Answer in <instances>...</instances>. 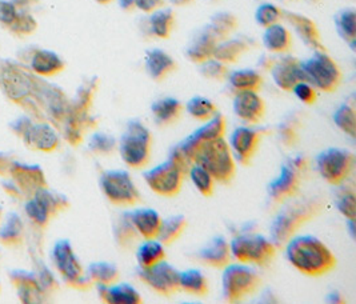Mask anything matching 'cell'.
<instances>
[{
  "label": "cell",
  "instance_id": "1",
  "mask_svg": "<svg viewBox=\"0 0 356 304\" xmlns=\"http://www.w3.org/2000/svg\"><path fill=\"white\" fill-rule=\"evenodd\" d=\"M322 195H311L300 199H290L283 203L270 224V239L276 247H283L308 222L321 215L325 208Z\"/></svg>",
  "mask_w": 356,
  "mask_h": 304
},
{
  "label": "cell",
  "instance_id": "2",
  "mask_svg": "<svg viewBox=\"0 0 356 304\" xmlns=\"http://www.w3.org/2000/svg\"><path fill=\"white\" fill-rule=\"evenodd\" d=\"M284 247L290 264L306 276L318 278L337 267L334 253L314 235H293Z\"/></svg>",
  "mask_w": 356,
  "mask_h": 304
},
{
  "label": "cell",
  "instance_id": "3",
  "mask_svg": "<svg viewBox=\"0 0 356 304\" xmlns=\"http://www.w3.org/2000/svg\"><path fill=\"white\" fill-rule=\"evenodd\" d=\"M191 166L193 163L187 159L177 144L170 150L167 160L145 171L143 177L151 191L164 198H172L181 190Z\"/></svg>",
  "mask_w": 356,
  "mask_h": 304
},
{
  "label": "cell",
  "instance_id": "4",
  "mask_svg": "<svg viewBox=\"0 0 356 304\" xmlns=\"http://www.w3.org/2000/svg\"><path fill=\"white\" fill-rule=\"evenodd\" d=\"M193 161L206 168L215 182L220 184L229 183L236 174V161L225 138L197 142Z\"/></svg>",
  "mask_w": 356,
  "mask_h": 304
},
{
  "label": "cell",
  "instance_id": "5",
  "mask_svg": "<svg viewBox=\"0 0 356 304\" xmlns=\"http://www.w3.org/2000/svg\"><path fill=\"white\" fill-rule=\"evenodd\" d=\"M152 148V135L143 122L132 119L120 135L118 142V150L123 161L132 170L145 168Z\"/></svg>",
  "mask_w": 356,
  "mask_h": 304
},
{
  "label": "cell",
  "instance_id": "6",
  "mask_svg": "<svg viewBox=\"0 0 356 304\" xmlns=\"http://www.w3.org/2000/svg\"><path fill=\"white\" fill-rule=\"evenodd\" d=\"M309 163L305 155H293L286 160L280 171L267 186L268 200L274 205H283L298 195L300 186L307 176Z\"/></svg>",
  "mask_w": 356,
  "mask_h": 304
},
{
  "label": "cell",
  "instance_id": "7",
  "mask_svg": "<svg viewBox=\"0 0 356 304\" xmlns=\"http://www.w3.org/2000/svg\"><path fill=\"white\" fill-rule=\"evenodd\" d=\"M274 241L255 232L238 234L229 241L231 256L243 264H254L258 267H267L276 255Z\"/></svg>",
  "mask_w": 356,
  "mask_h": 304
},
{
  "label": "cell",
  "instance_id": "8",
  "mask_svg": "<svg viewBox=\"0 0 356 304\" xmlns=\"http://www.w3.org/2000/svg\"><path fill=\"white\" fill-rule=\"evenodd\" d=\"M259 273L250 264H228L222 275V296L226 303L242 302L260 287Z\"/></svg>",
  "mask_w": 356,
  "mask_h": 304
},
{
  "label": "cell",
  "instance_id": "9",
  "mask_svg": "<svg viewBox=\"0 0 356 304\" xmlns=\"http://www.w3.org/2000/svg\"><path fill=\"white\" fill-rule=\"evenodd\" d=\"M305 80L323 93H334L341 81V71L338 63L325 52L314 51L307 61L300 62Z\"/></svg>",
  "mask_w": 356,
  "mask_h": 304
},
{
  "label": "cell",
  "instance_id": "10",
  "mask_svg": "<svg viewBox=\"0 0 356 304\" xmlns=\"http://www.w3.org/2000/svg\"><path fill=\"white\" fill-rule=\"evenodd\" d=\"M99 184L108 202L119 207H131L142 202V193L136 187L132 176L126 170L104 171Z\"/></svg>",
  "mask_w": 356,
  "mask_h": 304
},
{
  "label": "cell",
  "instance_id": "11",
  "mask_svg": "<svg viewBox=\"0 0 356 304\" xmlns=\"http://www.w3.org/2000/svg\"><path fill=\"white\" fill-rule=\"evenodd\" d=\"M354 154L346 148L330 147L318 154L315 166L319 175L332 186H341L354 168Z\"/></svg>",
  "mask_w": 356,
  "mask_h": 304
},
{
  "label": "cell",
  "instance_id": "12",
  "mask_svg": "<svg viewBox=\"0 0 356 304\" xmlns=\"http://www.w3.org/2000/svg\"><path fill=\"white\" fill-rule=\"evenodd\" d=\"M52 260L65 283L78 289H87L92 282L87 278L70 240H58L52 248Z\"/></svg>",
  "mask_w": 356,
  "mask_h": 304
},
{
  "label": "cell",
  "instance_id": "13",
  "mask_svg": "<svg viewBox=\"0 0 356 304\" xmlns=\"http://www.w3.org/2000/svg\"><path fill=\"white\" fill-rule=\"evenodd\" d=\"M136 273L143 285H146L147 287L151 288L164 298H170L180 291V272L172 264L165 262V259L148 269H138Z\"/></svg>",
  "mask_w": 356,
  "mask_h": 304
},
{
  "label": "cell",
  "instance_id": "14",
  "mask_svg": "<svg viewBox=\"0 0 356 304\" xmlns=\"http://www.w3.org/2000/svg\"><path fill=\"white\" fill-rule=\"evenodd\" d=\"M68 206L70 202L65 195L42 187L33 193V199L26 203V212L33 223L44 227L54 215L59 214Z\"/></svg>",
  "mask_w": 356,
  "mask_h": 304
},
{
  "label": "cell",
  "instance_id": "15",
  "mask_svg": "<svg viewBox=\"0 0 356 304\" xmlns=\"http://www.w3.org/2000/svg\"><path fill=\"white\" fill-rule=\"evenodd\" d=\"M270 131L263 127L235 128L229 136V148L235 161L248 166L258 151L261 139Z\"/></svg>",
  "mask_w": 356,
  "mask_h": 304
},
{
  "label": "cell",
  "instance_id": "16",
  "mask_svg": "<svg viewBox=\"0 0 356 304\" xmlns=\"http://www.w3.org/2000/svg\"><path fill=\"white\" fill-rule=\"evenodd\" d=\"M232 110L247 125L257 126L264 118L266 103L258 91H236L232 100Z\"/></svg>",
  "mask_w": 356,
  "mask_h": 304
},
{
  "label": "cell",
  "instance_id": "17",
  "mask_svg": "<svg viewBox=\"0 0 356 304\" xmlns=\"http://www.w3.org/2000/svg\"><path fill=\"white\" fill-rule=\"evenodd\" d=\"M231 257L229 243L225 237L212 238L195 254V260L197 263L215 270H223L229 264Z\"/></svg>",
  "mask_w": 356,
  "mask_h": 304
},
{
  "label": "cell",
  "instance_id": "18",
  "mask_svg": "<svg viewBox=\"0 0 356 304\" xmlns=\"http://www.w3.org/2000/svg\"><path fill=\"white\" fill-rule=\"evenodd\" d=\"M270 71L276 86L287 93H291L293 86L298 81L305 80L300 62L292 55L283 54V56L279 61H275Z\"/></svg>",
  "mask_w": 356,
  "mask_h": 304
},
{
  "label": "cell",
  "instance_id": "19",
  "mask_svg": "<svg viewBox=\"0 0 356 304\" xmlns=\"http://www.w3.org/2000/svg\"><path fill=\"white\" fill-rule=\"evenodd\" d=\"M283 19L291 26L293 31L296 32V35L299 36V39L307 47L314 51H323L321 32L318 30L314 20H311L307 16L298 14V13H291V11H284Z\"/></svg>",
  "mask_w": 356,
  "mask_h": 304
},
{
  "label": "cell",
  "instance_id": "20",
  "mask_svg": "<svg viewBox=\"0 0 356 304\" xmlns=\"http://www.w3.org/2000/svg\"><path fill=\"white\" fill-rule=\"evenodd\" d=\"M218 43L219 40L206 24L203 29H200L195 33L194 38L190 40L188 46L186 47L184 55L193 63H203L213 56V51L218 46Z\"/></svg>",
  "mask_w": 356,
  "mask_h": 304
},
{
  "label": "cell",
  "instance_id": "21",
  "mask_svg": "<svg viewBox=\"0 0 356 304\" xmlns=\"http://www.w3.org/2000/svg\"><path fill=\"white\" fill-rule=\"evenodd\" d=\"M145 67L147 74L154 81H163L167 79L174 71H177L178 64L175 59L161 48L148 49L145 56Z\"/></svg>",
  "mask_w": 356,
  "mask_h": 304
},
{
  "label": "cell",
  "instance_id": "22",
  "mask_svg": "<svg viewBox=\"0 0 356 304\" xmlns=\"http://www.w3.org/2000/svg\"><path fill=\"white\" fill-rule=\"evenodd\" d=\"M97 294L102 302L107 304H142L143 298L130 283H113L108 286L97 285Z\"/></svg>",
  "mask_w": 356,
  "mask_h": 304
},
{
  "label": "cell",
  "instance_id": "23",
  "mask_svg": "<svg viewBox=\"0 0 356 304\" xmlns=\"http://www.w3.org/2000/svg\"><path fill=\"white\" fill-rule=\"evenodd\" d=\"M22 138L26 141L33 150L49 152L58 148L59 145V136L54 127L49 125H31L27 128V131L22 135Z\"/></svg>",
  "mask_w": 356,
  "mask_h": 304
},
{
  "label": "cell",
  "instance_id": "24",
  "mask_svg": "<svg viewBox=\"0 0 356 304\" xmlns=\"http://www.w3.org/2000/svg\"><path fill=\"white\" fill-rule=\"evenodd\" d=\"M184 110L183 103L175 97H162L151 104V113L158 127H170L175 125Z\"/></svg>",
  "mask_w": 356,
  "mask_h": 304
},
{
  "label": "cell",
  "instance_id": "25",
  "mask_svg": "<svg viewBox=\"0 0 356 304\" xmlns=\"http://www.w3.org/2000/svg\"><path fill=\"white\" fill-rule=\"evenodd\" d=\"M130 214L131 221L139 237L143 239H156L162 224V218L156 209L138 208L130 211Z\"/></svg>",
  "mask_w": 356,
  "mask_h": 304
},
{
  "label": "cell",
  "instance_id": "26",
  "mask_svg": "<svg viewBox=\"0 0 356 304\" xmlns=\"http://www.w3.org/2000/svg\"><path fill=\"white\" fill-rule=\"evenodd\" d=\"M263 45L270 54H287L292 47L291 32L280 23L268 26L263 33Z\"/></svg>",
  "mask_w": 356,
  "mask_h": 304
},
{
  "label": "cell",
  "instance_id": "27",
  "mask_svg": "<svg viewBox=\"0 0 356 304\" xmlns=\"http://www.w3.org/2000/svg\"><path fill=\"white\" fill-rule=\"evenodd\" d=\"M113 240L120 250H130L139 239V234L131 221L130 211L118 215L113 225Z\"/></svg>",
  "mask_w": 356,
  "mask_h": 304
},
{
  "label": "cell",
  "instance_id": "28",
  "mask_svg": "<svg viewBox=\"0 0 356 304\" xmlns=\"http://www.w3.org/2000/svg\"><path fill=\"white\" fill-rule=\"evenodd\" d=\"M250 49V43L243 38H232L218 43L213 51V56L216 61L222 63L235 64L241 61V58Z\"/></svg>",
  "mask_w": 356,
  "mask_h": 304
},
{
  "label": "cell",
  "instance_id": "29",
  "mask_svg": "<svg viewBox=\"0 0 356 304\" xmlns=\"http://www.w3.org/2000/svg\"><path fill=\"white\" fill-rule=\"evenodd\" d=\"M177 22L175 13L171 8H158L149 14L148 27L149 31L159 39H168L174 31Z\"/></svg>",
  "mask_w": 356,
  "mask_h": 304
},
{
  "label": "cell",
  "instance_id": "30",
  "mask_svg": "<svg viewBox=\"0 0 356 304\" xmlns=\"http://www.w3.org/2000/svg\"><path fill=\"white\" fill-rule=\"evenodd\" d=\"M179 287L181 291L196 298H204L210 289L207 278L197 269H190V270L180 272Z\"/></svg>",
  "mask_w": 356,
  "mask_h": 304
},
{
  "label": "cell",
  "instance_id": "31",
  "mask_svg": "<svg viewBox=\"0 0 356 304\" xmlns=\"http://www.w3.org/2000/svg\"><path fill=\"white\" fill-rule=\"evenodd\" d=\"M135 256L139 269H148L165 259V250L159 240L146 239L138 246Z\"/></svg>",
  "mask_w": 356,
  "mask_h": 304
},
{
  "label": "cell",
  "instance_id": "32",
  "mask_svg": "<svg viewBox=\"0 0 356 304\" xmlns=\"http://www.w3.org/2000/svg\"><path fill=\"white\" fill-rule=\"evenodd\" d=\"M227 122L223 113L218 112L211 119L206 120V123L202 127L195 129L190 135L196 142H209L213 139L225 138L226 135Z\"/></svg>",
  "mask_w": 356,
  "mask_h": 304
},
{
  "label": "cell",
  "instance_id": "33",
  "mask_svg": "<svg viewBox=\"0 0 356 304\" xmlns=\"http://www.w3.org/2000/svg\"><path fill=\"white\" fill-rule=\"evenodd\" d=\"M211 32L216 36L219 42L228 39L239 27V19L232 13L220 11L210 17V23L207 24Z\"/></svg>",
  "mask_w": 356,
  "mask_h": 304
},
{
  "label": "cell",
  "instance_id": "34",
  "mask_svg": "<svg viewBox=\"0 0 356 304\" xmlns=\"http://www.w3.org/2000/svg\"><path fill=\"white\" fill-rule=\"evenodd\" d=\"M86 275L92 282V285L108 286V285H113L119 280L120 271L113 263L95 262L87 267Z\"/></svg>",
  "mask_w": 356,
  "mask_h": 304
},
{
  "label": "cell",
  "instance_id": "35",
  "mask_svg": "<svg viewBox=\"0 0 356 304\" xmlns=\"http://www.w3.org/2000/svg\"><path fill=\"white\" fill-rule=\"evenodd\" d=\"M187 224L188 222L184 215H172L162 219L156 239L159 240L164 247L171 246L174 241H177L181 237V234L187 228Z\"/></svg>",
  "mask_w": 356,
  "mask_h": 304
},
{
  "label": "cell",
  "instance_id": "36",
  "mask_svg": "<svg viewBox=\"0 0 356 304\" xmlns=\"http://www.w3.org/2000/svg\"><path fill=\"white\" fill-rule=\"evenodd\" d=\"M228 81L236 91H258L263 84V78L255 70L242 68L231 72Z\"/></svg>",
  "mask_w": 356,
  "mask_h": 304
},
{
  "label": "cell",
  "instance_id": "37",
  "mask_svg": "<svg viewBox=\"0 0 356 304\" xmlns=\"http://www.w3.org/2000/svg\"><path fill=\"white\" fill-rule=\"evenodd\" d=\"M17 168L10 167L15 170V179L20 182V186L33 193L38 191L42 187H46L44 174L39 166H20L17 164Z\"/></svg>",
  "mask_w": 356,
  "mask_h": 304
},
{
  "label": "cell",
  "instance_id": "38",
  "mask_svg": "<svg viewBox=\"0 0 356 304\" xmlns=\"http://www.w3.org/2000/svg\"><path fill=\"white\" fill-rule=\"evenodd\" d=\"M33 71L40 75H55L60 72L65 68L63 61L52 51H39L33 55Z\"/></svg>",
  "mask_w": 356,
  "mask_h": 304
},
{
  "label": "cell",
  "instance_id": "39",
  "mask_svg": "<svg viewBox=\"0 0 356 304\" xmlns=\"http://www.w3.org/2000/svg\"><path fill=\"white\" fill-rule=\"evenodd\" d=\"M335 26L340 38L350 46L355 48L356 13L354 8H344L335 15Z\"/></svg>",
  "mask_w": 356,
  "mask_h": 304
},
{
  "label": "cell",
  "instance_id": "40",
  "mask_svg": "<svg viewBox=\"0 0 356 304\" xmlns=\"http://www.w3.org/2000/svg\"><path fill=\"white\" fill-rule=\"evenodd\" d=\"M186 111L191 118H194L196 120H200V122L209 120L215 113L219 112L216 104L212 100H210L209 97L200 95L193 96L187 102Z\"/></svg>",
  "mask_w": 356,
  "mask_h": 304
},
{
  "label": "cell",
  "instance_id": "41",
  "mask_svg": "<svg viewBox=\"0 0 356 304\" xmlns=\"http://www.w3.org/2000/svg\"><path fill=\"white\" fill-rule=\"evenodd\" d=\"M332 120L340 131H343L350 138L355 139L356 136V112L351 104H340L332 113Z\"/></svg>",
  "mask_w": 356,
  "mask_h": 304
},
{
  "label": "cell",
  "instance_id": "42",
  "mask_svg": "<svg viewBox=\"0 0 356 304\" xmlns=\"http://www.w3.org/2000/svg\"><path fill=\"white\" fill-rule=\"evenodd\" d=\"M188 177L191 179L195 189L202 193L203 196H211L215 190V179L212 177L210 173L203 168L202 166L194 163L188 170Z\"/></svg>",
  "mask_w": 356,
  "mask_h": 304
},
{
  "label": "cell",
  "instance_id": "43",
  "mask_svg": "<svg viewBox=\"0 0 356 304\" xmlns=\"http://www.w3.org/2000/svg\"><path fill=\"white\" fill-rule=\"evenodd\" d=\"M299 126L300 123L295 118H287L283 120L276 128L277 142L287 148L293 147L299 141Z\"/></svg>",
  "mask_w": 356,
  "mask_h": 304
},
{
  "label": "cell",
  "instance_id": "44",
  "mask_svg": "<svg viewBox=\"0 0 356 304\" xmlns=\"http://www.w3.org/2000/svg\"><path fill=\"white\" fill-rule=\"evenodd\" d=\"M23 224L17 214L8 215L6 223L0 227V240L7 246L17 244L22 240Z\"/></svg>",
  "mask_w": 356,
  "mask_h": 304
},
{
  "label": "cell",
  "instance_id": "45",
  "mask_svg": "<svg viewBox=\"0 0 356 304\" xmlns=\"http://www.w3.org/2000/svg\"><path fill=\"white\" fill-rule=\"evenodd\" d=\"M88 148L97 155L108 157L118 148V141L113 138V135H108L106 132H97L91 136L88 142Z\"/></svg>",
  "mask_w": 356,
  "mask_h": 304
},
{
  "label": "cell",
  "instance_id": "46",
  "mask_svg": "<svg viewBox=\"0 0 356 304\" xmlns=\"http://www.w3.org/2000/svg\"><path fill=\"white\" fill-rule=\"evenodd\" d=\"M283 10H280L273 3H263L255 11V20L260 27L266 29L268 26L280 23V20L283 19Z\"/></svg>",
  "mask_w": 356,
  "mask_h": 304
},
{
  "label": "cell",
  "instance_id": "47",
  "mask_svg": "<svg viewBox=\"0 0 356 304\" xmlns=\"http://www.w3.org/2000/svg\"><path fill=\"white\" fill-rule=\"evenodd\" d=\"M335 205L347 221H355L356 196L354 189L346 187V190H341L335 199Z\"/></svg>",
  "mask_w": 356,
  "mask_h": 304
},
{
  "label": "cell",
  "instance_id": "48",
  "mask_svg": "<svg viewBox=\"0 0 356 304\" xmlns=\"http://www.w3.org/2000/svg\"><path fill=\"white\" fill-rule=\"evenodd\" d=\"M199 72L203 78L210 80H223L228 77V65L219 61H216L215 58H211L209 61L199 64Z\"/></svg>",
  "mask_w": 356,
  "mask_h": 304
},
{
  "label": "cell",
  "instance_id": "49",
  "mask_svg": "<svg viewBox=\"0 0 356 304\" xmlns=\"http://www.w3.org/2000/svg\"><path fill=\"white\" fill-rule=\"evenodd\" d=\"M4 88L8 93V96L17 99L27 94L29 83L23 75H8L4 79Z\"/></svg>",
  "mask_w": 356,
  "mask_h": 304
},
{
  "label": "cell",
  "instance_id": "50",
  "mask_svg": "<svg viewBox=\"0 0 356 304\" xmlns=\"http://www.w3.org/2000/svg\"><path fill=\"white\" fill-rule=\"evenodd\" d=\"M291 93L293 95L296 96L302 103H305V104H307V106L314 104V103L316 102V97H318L315 87H314L312 84H309L308 81H305V80L298 81V83L293 86Z\"/></svg>",
  "mask_w": 356,
  "mask_h": 304
},
{
  "label": "cell",
  "instance_id": "51",
  "mask_svg": "<svg viewBox=\"0 0 356 304\" xmlns=\"http://www.w3.org/2000/svg\"><path fill=\"white\" fill-rule=\"evenodd\" d=\"M17 11L10 1H0V22L11 24L15 22Z\"/></svg>",
  "mask_w": 356,
  "mask_h": 304
},
{
  "label": "cell",
  "instance_id": "52",
  "mask_svg": "<svg viewBox=\"0 0 356 304\" xmlns=\"http://www.w3.org/2000/svg\"><path fill=\"white\" fill-rule=\"evenodd\" d=\"M164 0H135V7L146 14H151L155 10L161 8Z\"/></svg>",
  "mask_w": 356,
  "mask_h": 304
},
{
  "label": "cell",
  "instance_id": "53",
  "mask_svg": "<svg viewBox=\"0 0 356 304\" xmlns=\"http://www.w3.org/2000/svg\"><path fill=\"white\" fill-rule=\"evenodd\" d=\"M275 63V61L273 58H270L268 55H264L259 59V67L261 70H266V71H270L273 68V65Z\"/></svg>",
  "mask_w": 356,
  "mask_h": 304
},
{
  "label": "cell",
  "instance_id": "54",
  "mask_svg": "<svg viewBox=\"0 0 356 304\" xmlns=\"http://www.w3.org/2000/svg\"><path fill=\"white\" fill-rule=\"evenodd\" d=\"M327 302L331 303H346V298L340 294L339 291H332L328 296H327Z\"/></svg>",
  "mask_w": 356,
  "mask_h": 304
},
{
  "label": "cell",
  "instance_id": "55",
  "mask_svg": "<svg viewBox=\"0 0 356 304\" xmlns=\"http://www.w3.org/2000/svg\"><path fill=\"white\" fill-rule=\"evenodd\" d=\"M119 7L126 11V13H131L132 10H135V0H118Z\"/></svg>",
  "mask_w": 356,
  "mask_h": 304
},
{
  "label": "cell",
  "instance_id": "56",
  "mask_svg": "<svg viewBox=\"0 0 356 304\" xmlns=\"http://www.w3.org/2000/svg\"><path fill=\"white\" fill-rule=\"evenodd\" d=\"M171 4L177 6V7H184V6H188L190 3H193V0H170Z\"/></svg>",
  "mask_w": 356,
  "mask_h": 304
},
{
  "label": "cell",
  "instance_id": "57",
  "mask_svg": "<svg viewBox=\"0 0 356 304\" xmlns=\"http://www.w3.org/2000/svg\"><path fill=\"white\" fill-rule=\"evenodd\" d=\"M97 3H100V4H107V3H110V1H113V0H97Z\"/></svg>",
  "mask_w": 356,
  "mask_h": 304
},
{
  "label": "cell",
  "instance_id": "58",
  "mask_svg": "<svg viewBox=\"0 0 356 304\" xmlns=\"http://www.w3.org/2000/svg\"><path fill=\"white\" fill-rule=\"evenodd\" d=\"M309 3H316V1H319V0H308Z\"/></svg>",
  "mask_w": 356,
  "mask_h": 304
},
{
  "label": "cell",
  "instance_id": "59",
  "mask_svg": "<svg viewBox=\"0 0 356 304\" xmlns=\"http://www.w3.org/2000/svg\"><path fill=\"white\" fill-rule=\"evenodd\" d=\"M0 212H1V208H0Z\"/></svg>",
  "mask_w": 356,
  "mask_h": 304
}]
</instances>
